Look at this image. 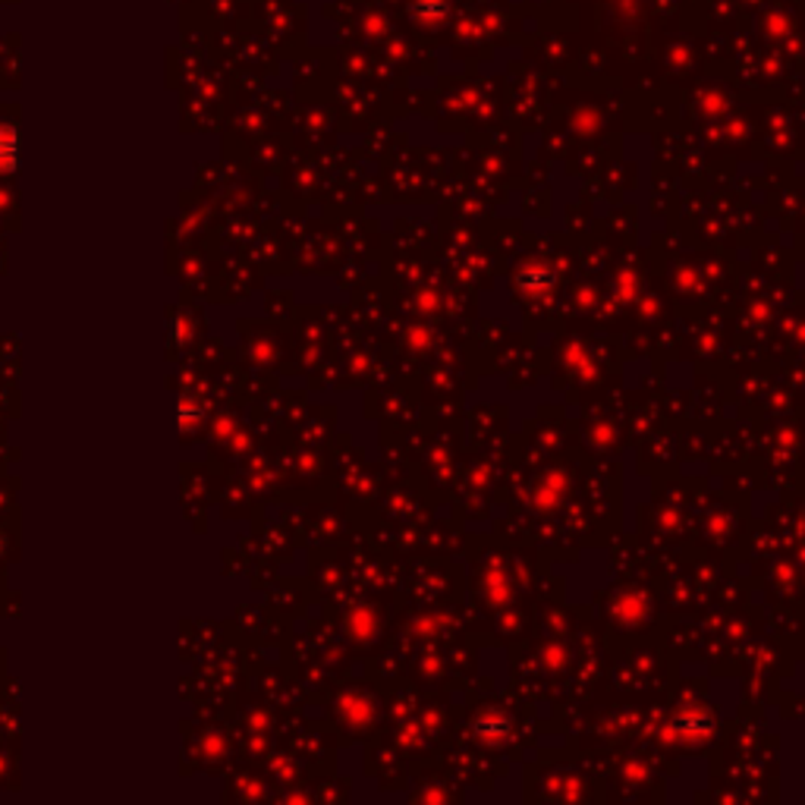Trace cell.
I'll list each match as a JSON object with an SVG mask.
<instances>
[{
	"label": "cell",
	"mask_w": 805,
	"mask_h": 805,
	"mask_svg": "<svg viewBox=\"0 0 805 805\" xmlns=\"http://www.w3.org/2000/svg\"><path fill=\"white\" fill-rule=\"evenodd\" d=\"M20 161V139H16V126L0 123V173H13Z\"/></svg>",
	"instance_id": "obj_1"
}]
</instances>
